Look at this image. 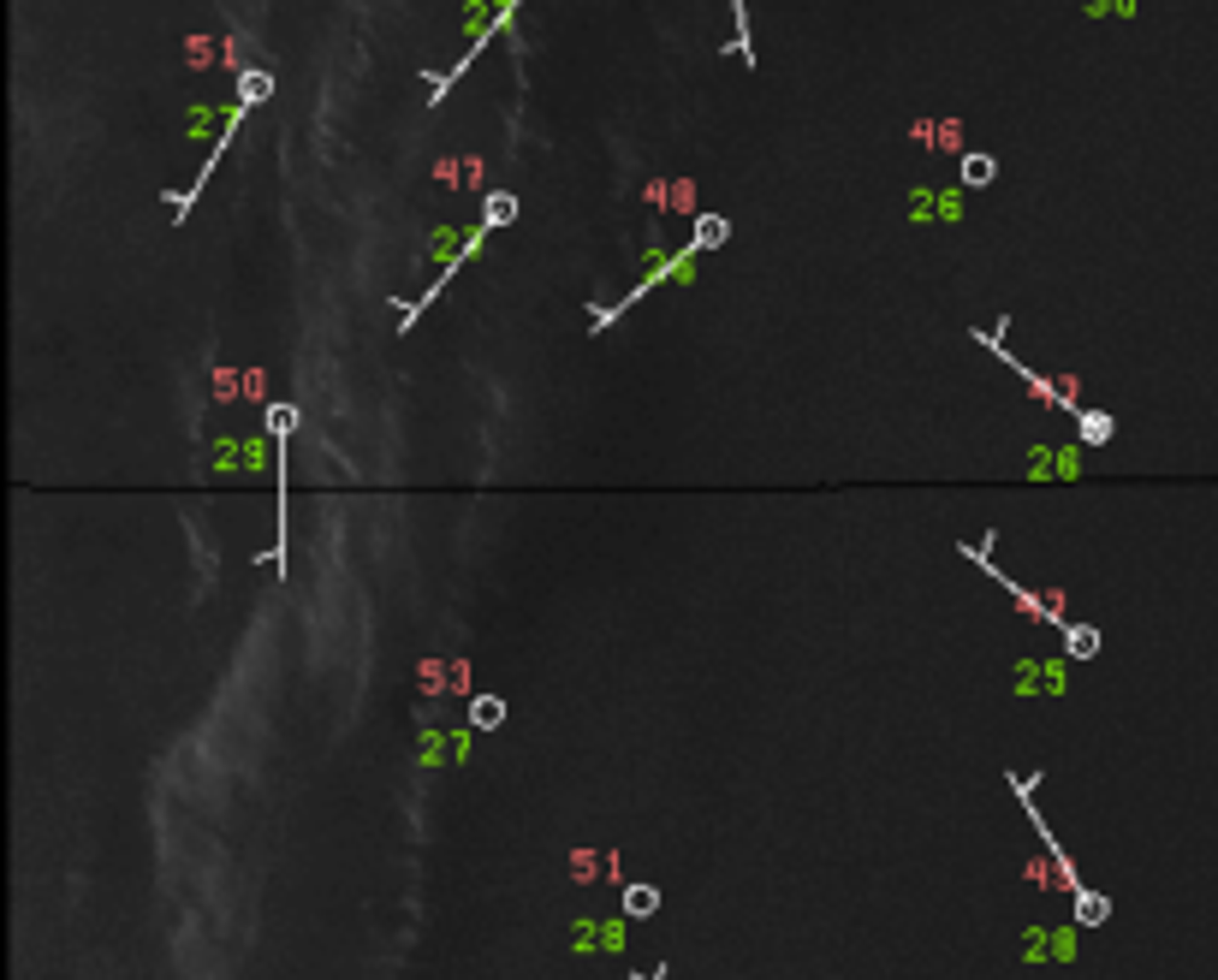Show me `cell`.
Segmentation results:
<instances>
[{
    "label": "cell",
    "instance_id": "7a4b0ae2",
    "mask_svg": "<svg viewBox=\"0 0 1218 980\" xmlns=\"http://www.w3.org/2000/svg\"><path fill=\"white\" fill-rule=\"evenodd\" d=\"M987 179H993V160L987 155H969L963 160V184H987Z\"/></svg>",
    "mask_w": 1218,
    "mask_h": 980
},
{
    "label": "cell",
    "instance_id": "3957f363",
    "mask_svg": "<svg viewBox=\"0 0 1218 980\" xmlns=\"http://www.w3.org/2000/svg\"><path fill=\"white\" fill-rule=\"evenodd\" d=\"M625 909L630 915H648V909H654V885H630L625 891Z\"/></svg>",
    "mask_w": 1218,
    "mask_h": 980
},
{
    "label": "cell",
    "instance_id": "8992f818",
    "mask_svg": "<svg viewBox=\"0 0 1218 980\" xmlns=\"http://www.w3.org/2000/svg\"><path fill=\"white\" fill-rule=\"evenodd\" d=\"M267 90H274V77H267V72H244V101H262Z\"/></svg>",
    "mask_w": 1218,
    "mask_h": 980
},
{
    "label": "cell",
    "instance_id": "52a82bcc",
    "mask_svg": "<svg viewBox=\"0 0 1218 980\" xmlns=\"http://www.w3.org/2000/svg\"><path fill=\"white\" fill-rule=\"evenodd\" d=\"M511 214H518V202H511V197H494V202H487V226H505Z\"/></svg>",
    "mask_w": 1218,
    "mask_h": 980
},
{
    "label": "cell",
    "instance_id": "277c9868",
    "mask_svg": "<svg viewBox=\"0 0 1218 980\" xmlns=\"http://www.w3.org/2000/svg\"><path fill=\"white\" fill-rule=\"evenodd\" d=\"M267 428H274V434H291V428H297V411H291V404H267Z\"/></svg>",
    "mask_w": 1218,
    "mask_h": 980
},
{
    "label": "cell",
    "instance_id": "ba28073f",
    "mask_svg": "<svg viewBox=\"0 0 1218 980\" xmlns=\"http://www.w3.org/2000/svg\"><path fill=\"white\" fill-rule=\"evenodd\" d=\"M1081 434L1088 440H1112V416H1081Z\"/></svg>",
    "mask_w": 1218,
    "mask_h": 980
},
{
    "label": "cell",
    "instance_id": "5b68a950",
    "mask_svg": "<svg viewBox=\"0 0 1218 980\" xmlns=\"http://www.w3.org/2000/svg\"><path fill=\"white\" fill-rule=\"evenodd\" d=\"M695 244H725V221H714V214H701V221H695Z\"/></svg>",
    "mask_w": 1218,
    "mask_h": 980
},
{
    "label": "cell",
    "instance_id": "6da1fadb",
    "mask_svg": "<svg viewBox=\"0 0 1218 980\" xmlns=\"http://www.w3.org/2000/svg\"><path fill=\"white\" fill-rule=\"evenodd\" d=\"M470 719H476L481 731H494V725L505 719V701H500V695H476V707H470Z\"/></svg>",
    "mask_w": 1218,
    "mask_h": 980
}]
</instances>
